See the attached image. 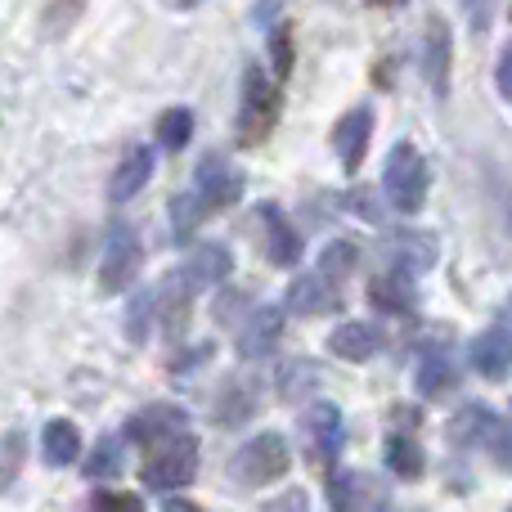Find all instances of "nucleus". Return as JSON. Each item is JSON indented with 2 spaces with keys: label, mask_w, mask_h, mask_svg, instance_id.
Segmentation results:
<instances>
[{
  "label": "nucleus",
  "mask_w": 512,
  "mask_h": 512,
  "mask_svg": "<svg viewBox=\"0 0 512 512\" xmlns=\"http://www.w3.org/2000/svg\"><path fill=\"white\" fill-rule=\"evenodd\" d=\"M149 324H153V292H135L126 306V342L144 346L149 342Z\"/></svg>",
  "instance_id": "473e14b6"
},
{
  "label": "nucleus",
  "mask_w": 512,
  "mask_h": 512,
  "mask_svg": "<svg viewBox=\"0 0 512 512\" xmlns=\"http://www.w3.org/2000/svg\"><path fill=\"white\" fill-rule=\"evenodd\" d=\"M180 270H185V279H189V288L194 292L216 288V283H225L234 274V252L225 248V243H198Z\"/></svg>",
  "instance_id": "2eb2a0df"
},
{
  "label": "nucleus",
  "mask_w": 512,
  "mask_h": 512,
  "mask_svg": "<svg viewBox=\"0 0 512 512\" xmlns=\"http://www.w3.org/2000/svg\"><path fill=\"white\" fill-rule=\"evenodd\" d=\"M292 472V450L279 432H261L248 445H239V454L230 459V477L243 490H265L274 481H283Z\"/></svg>",
  "instance_id": "f03ea898"
},
{
  "label": "nucleus",
  "mask_w": 512,
  "mask_h": 512,
  "mask_svg": "<svg viewBox=\"0 0 512 512\" xmlns=\"http://www.w3.org/2000/svg\"><path fill=\"white\" fill-rule=\"evenodd\" d=\"M153 180V149H131L122 162H117V171H113V180H108V203H131L135 194H140L144 185Z\"/></svg>",
  "instance_id": "aec40b11"
},
{
  "label": "nucleus",
  "mask_w": 512,
  "mask_h": 512,
  "mask_svg": "<svg viewBox=\"0 0 512 512\" xmlns=\"http://www.w3.org/2000/svg\"><path fill=\"white\" fill-rule=\"evenodd\" d=\"M41 454L50 468H72V463L81 459V432L77 423H68V418H50L41 432Z\"/></svg>",
  "instance_id": "b1692460"
},
{
  "label": "nucleus",
  "mask_w": 512,
  "mask_h": 512,
  "mask_svg": "<svg viewBox=\"0 0 512 512\" xmlns=\"http://www.w3.org/2000/svg\"><path fill=\"white\" fill-rule=\"evenodd\" d=\"M382 459H387V468L396 472L400 481H418V477L427 472L423 445H418L409 432H391V436H387V454H382Z\"/></svg>",
  "instance_id": "a878e982"
},
{
  "label": "nucleus",
  "mask_w": 512,
  "mask_h": 512,
  "mask_svg": "<svg viewBox=\"0 0 512 512\" xmlns=\"http://www.w3.org/2000/svg\"><path fill=\"white\" fill-rule=\"evenodd\" d=\"M472 369L481 373V378H508L512 373V324L486 328V333L472 342Z\"/></svg>",
  "instance_id": "f3484780"
},
{
  "label": "nucleus",
  "mask_w": 512,
  "mask_h": 512,
  "mask_svg": "<svg viewBox=\"0 0 512 512\" xmlns=\"http://www.w3.org/2000/svg\"><path fill=\"white\" fill-rule=\"evenodd\" d=\"M499 423H504V418H499L490 405H481V400H468V405H463L459 414L450 418L445 436H450V445H459V450H486V445L495 441Z\"/></svg>",
  "instance_id": "ddd939ff"
},
{
  "label": "nucleus",
  "mask_w": 512,
  "mask_h": 512,
  "mask_svg": "<svg viewBox=\"0 0 512 512\" xmlns=\"http://www.w3.org/2000/svg\"><path fill=\"white\" fill-rule=\"evenodd\" d=\"M337 306H342V292H337L319 270L315 274H297V279L288 283V297H283V310H292V315H301V319L333 315Z\"/></svg>",
  "instance_id": "f8f14e48"
},
{
  "label": "nucleus",
  "mask_w": 512,
  "mask_h": 512,
  "mask_svg": "<svg viewBox=\"0 0 512 512\" xmlns=\"http://www.w3.org/2000/svg\"><path fill=\"white\" fill-rule=\"evenodd\" d=\"M351 212L364 216V221H382V203H378V189H351Z\"/></svg>",
  "instance_id": "4c0bfd02"
},
{
  "label": "nucleus",
  "mask_w": 512,
  "mask_h": 512,
  "mask_svg": "<svg viewBox=\"0 0 512 512\" xmlns=\"http://www.w3.org/2000/svg\"><path fill=\"white\" fill-rule=\"evenodd\" d=\"M495 81H499V95L512 99V45L504 54H499V72H495Z\"/></svg>",
  "instance_id": "a19ab883"
},
{
  "label": "nucleus",
  "mask_w": 512,
  "mask_h": 512,
  "mask_svg": "<svg viewBox=\"0 0 512 512\" xmlns=\"http://www.w3.org/2000/svg\"><path fill=\"white\" fill-rule=\"evenodd\" d=\"M387 252L400 261V270L418 274L436 265V239L427 230H391L387 234Z\"/></svg>",
  "instance_id": "5701e85b"
},
{
  "label": "nucleus",
  "mask_w": 512,
  "mask_h": 512,
  "mask_svg": "<svg viewBox=\"0 0 512 512\" xmlns=\"http://www.w3.org/2000/svg\"><path fill=\"white\" fill-rule=\"evenodd\" d=\"M427 189H432V171H427V158L414 149L409 140H400L396 149L382 162V198H387L396 212L414 216L418 207L427 203Z\"/></svg>",
  "instance_id": "f257e3e1"
},
{
  "label": "nucleus",
  "mask_w": 512,
  "mask_h": 512,
  "mask_svg": "<svg viewBox=\"0 0 512 512\" xmlns=\"http://www.w3.org/2000/svg\"><path fill=\"white\" fill-rule=\"evenodd\" d=\"M198 477V441L189 432H180V436H171V441H162V445H153V454H149V463L140 468V481L149 490H185L189 481Z\"/></svg>",
  "instance_id": "20e7f679"
},
{
  "label": "nucleus",
  "mask_w": 512,
  "mask_h": 512,
  "mask_svg": "<svg viewBox=\"0 0 512 512\" xmlns=\"http://www.w3.org/2000/svg\"><path fill=\"white\" fill-rule=\"evenodd\" d=\"M490 454H495V463L504 472H512V423H499L495 441H490Z\"/></svg>",
  "instance_id": "58836bf2"
},
{
  "label": "nucleus",
  "mask_w": 512,
  "mask_h": 512,
  "mask_svg": "<svg viewBox=\"0 0 512 512\" xmlns=\"http://www.w3.org/2000/svg\"><path fill=\"white\" fill-rule=\"evenodd\" d=\"M90 512H144V499L131 495V490H95Z\"/></svg>",
  "instance_id": "72a5a7b5"
},
{
  "label": "nucleus",
  "mask_w": 512,
  "mask_h": 512,
  "mask_svg": "<svg viewBox=\"0 0 512 512\" xmlns=\"http://www.w3.org/2000/svg\"><path fill=\"white\" fill-rule=\"evenodd\" d=\"M414 382H418V391H423L427 400L450 396V391L459 387V373H454L450 351H445V346H423V355H418V369H414Z\"/></svg>",
  "instance_id": "6ab92c4d"
},
{
  "label": "nucleus",
  "mask_w": 512,
  "mask_h": 512,
  "mask_svg": "<svg viewBox=\"0 0 512 512\" xmlns=\"http://www.w3.org/2000/svg\"><path fill=\"white\" fill-rule=\"evenodd\" d=\"M256 230H261V248L270 256V265H297L301 261V234L292 230V221L283 216V207L261 203L256 207Z\"/></svg>",
  "instance_id": "9d476101"
},
{
  "label": "nucleus",
  "mask_w": 512,
  "mask_h": 512,
  "mask_svg": "<svg viewBox=\"0 0 512 512\" xmlns=\"http://www.w3.org/2000/svg\"><path fill=\"white\" fill-rule=\"evenodd\" d=\"M369 140H373V108H351L342 122L333 126V149L342 158V171H360L364 167V153H369Z\"/></svg>",
  "instance_id": "4468645a"
},
{
  "label": "nucleus",
  "mask_w": 512,
  "mask_h": 512,
  "mask_svg": "<svg viewBox=\"0 0 512 512\" xmlns=\"http://www.w3.org/2000/svg\"><path fill=\"white\" fill-rule=\"evenodd\" d=\"M378 512H423V508H396V504H378Z\"/></svg>",
  "instance_id": "c03bdc74"
},
{
  "label": "nucleus",
  "mask_w": 512,
  "mask_h": 512,
  "mask_svg": "<svg viewBox=\"0 0 512 512\" xmlns=\"http://www.w3.org/2000/svg\"><path fill=\"white\" fill-rule=\"evenodd\" d=\"M355 265H360V248H355L351 239H333L324 252H319V274H324L333 288H342V283L351 279Z\"/></svg>",
  "instance_id": "cd10ccee"
},
{
  "label": "nucleus",
  "mask_w": 512,
  "mask_h": 512,
  "mask_svg": "<svg viewBox=\"0 0 512 512\" xmlns=\"http://www.w3.org/2000/svg\"><path fill=\"white\" fill-rule=\"evenodd\" d=\"M189 427V414L180 405H171V400H162V405H144L140 414L126 423V441L131 445H144V450H153V445L171 441V436H180Z\"/></svg>",
  "instance_id": "1a4fd4ad"
},
{
  "label": "nucleus",
  "mask_w": 512,
  "mask_h": 512,
  "mask_svg": "<svg viewBox=\"0 0 512 512\" xmlns=\"http://www.w3.org/2000/svg\"><path fill=\"white\" fill-rule=\"evenodd\" d=\"M207 207L198 203V194H176L171 198V230H176V243H189V234L207 221Z\"/></svg>",
  "instance_id": "c756f323"
},
{
  "label": "nucleus",
  "mask_w": 512,
  "mask_h": 512,
  "mask_svg": "<svg viewBox=\"0 0 512 512\" xmlns=\"http://www.w3.org/2000/svg\"><path fill=\"white\" fill-rule=\"evenodd\" d=\"M265 512H310V504H306V490H283L279 499H274Z\"/></svg>",
  "instance_id": "ea45409f"
},
{
  "label": "nucleus",
  "mask_w": 512,
  "mask_h": 512,
  "mask_svg": "<svg viewBox=\"0 0 512 512\" xmlns=\"http://www.w3.org/2000/svg\"><path fill=\"white\" fill-rule=\"evenodd\" d=\"M252 409H256L252 382H230V387L216 396V423H221V427H239V423H248V418H252Z\"/></svg>",
  "instance_id": "bb28decb"
},
{
  "label": "nucleus",
  "mask_w": 512,
  "mask_h": 512,
  "mask_svg": "<svg viewBox=\"0 0 512 512\" xmlns=\"http://www.w3.org/2000/svg\"><path fill=\"white\" fill-rule=\"evenodd\" d=\"M243 189H248V180H243V171L234 167L230 158H221V153H207V158L198 162L194 194H198V203H203L207 212H225V207H234L243 198Z\"/></svg>",
  "instance_id": "423d86ee"
},
{
  "label": "nucleus",
  "mask_w": 512,
  "mask_h": 512,
  "mask_svg": "<svg viewBox=\"0 0 512 512\" xmlns=\"http://www.w3.org/2000/svg\"><path fill=\"white\" fill-rule=\"evenodd\" d=\"M369 5H378V9H396V5H405V0H369Z\"/></svg>",
  "instance_id": "37998d69"
},
{
  "label": "nucleus",
  "mask_w": 512,
  "mask_h": 512,
  "mask_svg": "<svg viewBox=\"0 0 512 512\" xmlns=\"http://www.w3.org/2000/svg\"><path fill=\"white\" fill-rule=\"evenodd\" d=\"M274 382H279V400L297 405V400H306L310 391L324 382V369H319L315 360H283L279 373H274Z\"/></svg>",
  "instance_id": "393cba45"
},
{
  "label": "nucleus",
  "mask_w": 512,
  "mask_h": 512,
  "mask_svg": "<svg viewBox=\"0 0 512 512\" xmlns=\"http://www.w3.org/2000/svg\"><path fill=\"white\" fill-rule=\"evenodd\" d=\"M248 292H221V297H216V324L221 328H230V324H243V319H248Z\"/></svg>",
  "instance_id": "e433bc0d"
},
{
  "label": "nucleus",
  "mask_w": 512,
  "mask_h": 512,
  "mask_svg": "<svg viewBox=\"0 0 512 512\" xmlns=\"http://www.w3.org/2000/svg\"><path fill=\"white\" fill-rule=\"evenodd\" d=\"M140 265H144L140 234L131 225H117L104 243V261H99V292H108V297L126 292L135 283V274H140Z\"/></svg>",
  "instance_id": "39448f33"
},
{
  "label": "nucleus",
  "mask_w": 512,
  "mask_h": 512,
  "mask_svg": "<svg viewBox=\"0 0 512 512\" xmlns=\"http://www.w3.org/2000/svg\"><path fill=\"white\" fill-rule=\"evenodd\" d=\"M328 508L333 512H369L378 508V486L364 472H337L328 481Z\"/></svg>",
  "instance_id": "4be33fe9"
},
{
  "label": "nucleus",
  "mask_w": 512,
  "mask_h": 512,
  "mask_svg": "<svg viewBox=\"0 0 512 512\" xmlns=\"http://www.w3.org/2000/svg\"><path fill=\"white\" fill-rule=\"evenodd\" d=\"M508 512H512V508H508Z\"/></svg>",
  "instance_id": "49530a36"
},
{
  "label": "nucleus",
  "mask_w": 512,
  "mask_h": 512,
  "mask_svg": "<svg viewBox=\"0 0 512 512\" xmlns=\"http://www.w3.org/2000/svg\"><path fill=\"white\" fill-rule=\"evenodd\" d=\"M279 86H274L270 77H265L261 68H252L243 72V95H239V144H261V140H270V131H274V122H279Z\"/></svg>",
  "instance_id": "7ed1b4c3"
},
{
  "label": "nucleus",
  "mask_w": 512,
  "mask_h": 512,
  "mask_svg": "<svg viewBox=\"0 0 512 512\" xmlns=\"http://www.w3.org/2000/svg\"><path fill=\"white\" fill-rule=\"evenodd\" d=\"M270 54H274V77H288L292 72V27L288 23H279L270 32Z\"/></svg>",
  "instance_id": "c9c22d12"
},
{
  "label": "nucleus",
  "mask_w": 512,
  "mask_h": 512,
  "mask_svg": "<svg viewBox=\"0 0 512 512\" xmlns=\"http://www.w3.org/2000/svg\"><path fill=\"white\" fill-rule=\"evenodd\" d=\"M198 5H203V0H180V9H198Z\"/></svg>",
  "instance_id": "a18cd8bd"
},
{
  "label": "nucleus",
  "mask_w": 512,
  "mask_h": 512,
  "mask_svg": "<svg viewBox=\"0 0 512 512\" xmlns=\"http://www.w3.org/2000/svg\"><path fill=\"white\" fill-rule=\"evenodd\" d=\"M418 283L409 279V270H382V274H373L369 279V306L373 310H382V315H396V319H405V315H414L418 310Z\"/></svg>",
  "instance_id": "9b49d317"
},
{
  "label": "nucleus",
  "mask_w": 512,
  "mask_h": 512,
  "mask_svg": "<svg viewBox=\"0 0 512 512\" xmlns=\"http://www.w3.org/2000/svg\"><path fill=\"white\" fill-rule=\"evenodd\" d=\"M81 9H86V0H50V14H45V32L50 36H63L72 23L81 18Z\"/></svg>",
  "instance_id": "f704fd0d"
},
{
  "label": "nucleus",
  "mask_w": 512,
  "mask_h": 512,
  "mask_svg": "<svg viewBox=\"0 0 512 512\" xmlns=\"http://www.w3.org/2000/svg\"><path fill=\"white\" fill-rule=\"evenodd\" d=\"M283 324H288V315H283L279 306L252 310L248 324H243V333H239V355L243 360H261V355H270L283 337Z\"/></svg>",
  "instance_id": "dca6fc26"
},
{
  "label": "nucleus",
  "mask_w": 512,
  "mask_h": 512,
  "mask_svg": "<svg viewBox=\"0 0 512 512\" xmlns=\"http://www.w3.org/2000/svg\"><path fill=\"white\" fill-rule=\"evenodd\" d=\"M328 346H333L337 360L364 364V360H373V355L382 351V333H378L373 324H364V319H346V324H337V328H333Z\"/></svg>",
  "instance_id": "412c9836"
},
{
  "label": "nucleus",
  "mask_w": 512,
  "mask_h": 512,
  "mask_svg": "<svg viewBox=\"0 0 512 512\" xmlns=\"http://www.w3.org/2000/svg\"><path fill=\"white\" fill-rule=\"evenodd\" d=\"M189 135H194V113H189V108H167V113L158 117V144L167 153L185 149Z\"/></svg>",
  "instance_id": "7c9ffc66"
},
{
  "label": "nucleus",
  "mask_w": 512,
  "mask_h": 512,
  "mask_svg": "<svg viewBox=\"0 0 512 512\" xmlns=\"http://www.w3.org/2000/svg\"><path fill=\"white\" fill-rule=\"evenodd\" d=\"M189 315H194V288H189L185 270L162 274V283L153 288V319L162 324V333L180 337L189 328Z\"/></svg>",
  "instance_id": "6e6552de"
},
{
  "label": "nucleus",
  "mask_w": 512,
  "mask_h": 512,
  "mask_svg": "<svg viewBox=\"0 0 512 512\" xmlns=\"http://www.w3.org/2000/svg\"><path fill=\"white\" fill-rule=\"evenodd\" d=\"M423 77H427V86H432V95H445V90H450V27H445V18H427Z\"/></svg>",
  "instance_id": "a211bd4d"
},
{
  "label": "nucleus",
  "mask_w": 512,
  "mask_h": 512,
  "mask_svg": "<svg viewBox=\"0 0 512 512\" xmlns=\"http://www.w3.org/2000/svg\"><path fill=\"white\" fill-rule=\"evenodd\" d=\"M122 463H126L122 441H117V436H104V441H95V450H90V459L81 463V472H86V481H108L122 472Z\"/></svg>",
  "instance_id": "c85d7f7f"
},
{
  "label": "nucleus",
  "mask_w": 512,
  "mask_h": 512,
  "mask_svg": "<svg viewBox=\"0 0 512 512\" xmlns=\"http://www.w3.org/2000/svg\"><path fill=\"white\" fill-rule=\"evenodd\" d=\"M23 459H27V436L14 427V432L0 436V495H5V490L18 481V472H23Z\"/></svg>",
  "instance_id": "2f4dec72"
},
{
  "label": "nucleus",
  "mask_w": 512,
  "mask_h": 512,
  "mask_svg": "<svg viewBox=\"0 0 512 512\" xmlns=\"http://www.w3.org/2000/svg\"><path fill=\"white\" fill-rule=\"evenodd\" d=\"M162 512H203V508L189 504V499H176V495H171V499H162Z\"/></svg>",
  "instance_id": "79ce46f5"
},
{
  "label": "nucleus",
  "mask_w": 512,
  "mask_h": 512,
  "mask_svg": "<svg viewBox=\"0 0 512 512\" xmlns=\"http://www.w3.org/2000/svg\"><path fill=\"white\" fill-rule=\"evenodd\" d=\"M301 441H306L310 463L328 468V463L342 454V441H346L342 409L328 405V400H315V405H306V414H301Z\"/></svg>",
  "instance_id": "0eeeda50"
}]
</instances>
